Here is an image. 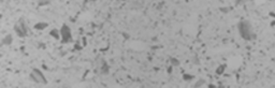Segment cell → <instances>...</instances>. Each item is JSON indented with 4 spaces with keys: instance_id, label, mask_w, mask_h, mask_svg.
I'll return each mask as SVG.
<instances>
[{
    "instance_id": "6da1fadb",
    "label": "cell",
    "mask_w": 275,
    "mask_h": 88,
    "mask_svg": "<svg viewBox=\"0 0 275 88\" xmlns=\"http://www.w3.org/2000/svg\"><path fill=\"white\" fill-rule=\"evenodd\" d=\"M30 78L36 83H39V84H47V81L44 76V74L40 71L39 69H33L32 72L30 73Z\"/></svg>"
},
{
    "instance_id": "7a4b0ae2",
    "label": "cell",
    "mask_w": 275,
    "mask_h": 88,
    "mask_svg": "<svg viewBox=\"0 0 275 88\" xmlns=\"http://www.w3.org/2000/svg\"><path fill=\"white\" fill-rule=\"evenodd\" d=\"M15 31H16V33L19 36V37H25V36H27V25L25 24L24 19H21L17 24H15V27H14Z\"/></svg>"
},
{
    "instance_id": "3957f363",
    "label": "cell",
    "mask_w": 275,
    "mask_h": 88,
    "mask_svg": "<svg viewBox=\"0 0 275 88\" xmlns=\"http://www.w3.org/2000/svg\"><path fill=\"white\" fill-rule=\"evenodd\" d=\"M60 33H61V36H62V40H64L65 42H69V41H71V40H72V38H71V32H70V29L66 26V25H65V26L61 28V31H60Z\"/></svg>"
},
{
    "instance_id": "277c9868",
    "label": "cell",
    "mask_w": 275,
    "mask_h": 88,
    "mask_svg": "<svg viewBox=\"0 0 275 88\" xmlns=\"http://www.w3.org/2000/svg\"><path fill=\"white\" fill-rule=\"evenodd\" d=\"M12 41H13L12 36H11V35H8V36H6V38H4L3 40H2V44H4V45H10L11 43H12Z\"/></svg>"
},
{
    "instance_id": "5b68a950",
    "label": "cell",
    "mask_w": 275,
    "mask_h": 88,
    "mask_svg": "<svg viewBox=\"0 0 275 88\" xmlns=\"http://www.w3.org/2000/svg\"><path fill=\"white\" fill-rule=\"evenodd\" d=\"M45 27H47V24L46 23H40V24H37L35 26V28L37 29H44Z\"/></svg>"
},
{
    "instance_id": "8992f818",
    "label": "cell",
    "mask_w": 275,
    "mask_h": 88,
    "mask_svg": "<svg viewBox=\"0 0 275 88\" xmlns=\"http://www.w3.org/2000/svg\"><path fill=\"white\" fill-rule=\"evenodd\" d=\"M51 35H53L54 37L56 38V39H58V38H59V37H58V31H57V30H53V31H51Z\"/></svg>"
},
{
    "instance_id": "52a82bcc",
    "label": "cell",
    "mask_w": 275,
    "mask_h": 88,
    "mask_svg": "<svg viewBox=\"0 0 275 88\" xmlns=\"http://www.w3.org/2000/svg\"><path fill=\"white\" fill-rule=\"evenodd\" d=\"M203 83H204V82H203V81H202V80H200V81H199V82H198V83H197V84H196V85H195V86H196V87H200V86H201V85H202V84H203Z\"/></svg>"
},
{
    "instance_id": "ba28073f",
    "label": "cell",
    "mask_w": 275,
    "mask_h": 88,
    "mask_svg": "<svg viewBox=\"0 0 275 88\" xmlns=\"http://www.w3.org/2000/svg\"><path fill=\"white\" fill-rule=\"evenodd\" d=\"M184 78H185V80H191V78H192V76H187V75H184Z\"/></svg>"
}]
</instances>
